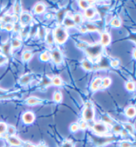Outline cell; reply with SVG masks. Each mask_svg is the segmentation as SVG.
Returning a JSON list of instances; mask_svg holds the SVG:
<instances>
[{"mask_svg": "<svg viewBox=\"0 0 136 147\" xmlns=\"http://www.w3.org/2000/svg\"><path fill=\"white\" fill-rule=\"evenodd\" d=\"M102 45L101 44H97L91 46H87L86 48V52L90 58H96L98 57L102 53Z\"/></svg>", "mask_w": 136, "mask_h": 147, "instance_id": "1", "label": "cell"}, {"mask_svg": "<svg viewBox=\"0 0 136 147\" xmlns=\"http://www.w3.org/2000/svg\"><path fill=\"white\" fill-rule=\"evenodd\" d=\"M55 37L56 40L59 44H62L68 38V33L62 27H58L55 29Z\"/></svg>", "mask_w": 136, "mask_h": 147, "instance_id": "2", "label": "cell"}, {"mask_svg": "<svg viewBox=\"0 0 136 147\" xmlns=\"http://www.w3.org/2000/svg\"><path fill=\"white\" fill-rule=\"evenodd\" d=\"M94 144L97 146H102L104 144L108 143L112 141H114L116 140V137H92Z\"/></svg>", "mask_w": 136, "mask_h": 147, "instance_id": "3", "label": "cell"}, {"mask_svg": "<svg viewBox=\"0 0 136 147\" xmlns=\"http://www.w3.org/2000/svg\"><path fill=\"white\" fill-rule=\"evenodd\" d=\"M83 117L86 121H92L94 117V111L93 108L86 107L83 111Z\"/></svg>", "mask_w": 136, "mask_h": 147, "instance_id": "4", "label": "cell"}, {"mask_svg": "<svg viewBox=\"0 0 136 147\" xmlns=\"http://www.w3.org/2000/svg\"><path fill=\"white\" fill-rule=\"evenodd\" d=\"M93 129L95 132L98 134H104L108 131L107 127L101 123H95L93 126Z\"/></svg>", "mask_w": 136, "mask_h": 147, "instance_id": "5", "label": "cell"}, {"mask_svg": "<svg viewBox=\"0 0 136 147\" xmlns=\"http://www.w3.org/2000/svg\"><path fill=\"white\" fill-rule=\"evenodd\" d=\"M32 17L29 13H24L20 15V23L22 25H27L31 22Z\"/></svg>", "mask_w": 136, "mask_h": 147, "instance_id": "6", "label": "cell"}, {"mask_svg": "<svg viewBox=\"0 0 136 147\" xmlns=\"http://www.w3.org/2000/svg\"><path fill=\"white\" fill-rule=\"evenodd\" d=\"M52 58H53L54 62H55L56 64L60 63L62 60V57L61 53H60V52L57 49L54 50L53 51V53H52Z\"/></svg>", "mask_w": 136, "mask_h": 147, "instance_id": "7", "label": "cell"}, {"mask_svg": "<svg viewBox=\"0 0 136 147\" xmlns=\"http://www.w3.org/2000/svg\"><path fill=\"white\" fill-rule=\"evenodd\" d=\"M23 119L26 124H30L32 123L35 120L34 114L31 112H26L23 116Z\"/></svg>", "mask_w": 136, "mask_h": 147, "instance_id": "8", "label": "cell"}, {"mask_svg": "<svg viewBox=\"0 0 136 147\" xmlns=\"http://www.w3.org/2000/svg\"><path fill=\"white\" fill-rule=\"evenodd\" d=\"M7 141L10 144L13 146H21V141L19 140L18 138H17L15 136H9L7 137Z\"/></svg>", "mask_w": 136, "mask_h": 147, "instance_id": "9", "label": "cell"}, {"mask_svg": "<svg viewBox=\"0 0 136 147\" xmlns=\"http://www.w3.org/2000/svg\"><path fill=\"white\" fill-rule=\"evenodd\" d=\"M11 48H12V43H11V41L9 40L2 45V52L6 56L9 55L11 53Z\"/></svg>", "mask_w": 136, "mask_h": 147, "instance_id": "10", "label": "cell"}, {"mask_svg": "<svg viewBox=\"0 0 136 147\" xmlns=\"http://www.w3.org/2000/svg\"><path fill=\"white\" fill-rule=\"evenodd\" d=\"M110 36L108 33H104L102 34V39H101V43L103 46H107L110 42Z\"/></svg>", "mask_w": 136, "mask_h": 147, "instance_id": "11", "label": "cell"}, {"mask_svg": "<svg viewBox=\"0 0 136 147\" xmlns=\"http://www.w3.org/2000/svg\"><path fill=\"white\" fill-rule=\"evenodd\" d=\"M33 78V75L32 74H27L23 76L20 79V84H27Z\"/></svg>", "mask_w": 136, "mask_h": 147, "instance_id": "12", "label": "cell"}, {"mask_svg": "<svg viewBox=\"0 0 136 147\" xmlns=\"http://www.w3.org/2000/svg\"><path fill=\"white\" fill-rule=\"evenodd\" d=\"M102 80L100 78H96L94 80L92 84V89L94 91L97 90L100 87V86L102 85Z\"/></svg>", "mask_w": 136, "mask_h": 147, "instance_id": "13", "label": "cell"}, {"mask_svg": "<svg viewBox=\"0 0 136 147\" xmlns=\"http://www.w3.org/2000/svg\"><path fill=\"white\" fill-rule=\"evenodd\" d=\"M27 103L28 105H33L37 104H40L41 103H42V101L40 99L35 98V97H31V98H29L27 99Z\"/></svg>", "mask_w": 136, "mask_h": 147, "instance_id": "14", "label": "cell"}, {"mask_svg": "<svg viewBox=\"0 0 136 147\" xmlns=\"http://www.w3.org/2000/svg\"><path fill=\"white\" fill-rule=\"evenodd\" d=\"M63 24L66 26L67 27H74L75 25V23L73 21L72 18L69 17H66L63 20Z\"/></svg>", "mask_w": 136, "mask_h": 147, "instance_id": "15", "label": "cell"}, {"mask_svg": "<svg viewBox=\"0 0 136 147\" xmlns=\"http://www.w3.org/2000/svg\"><path fill=\"white\" fill-rule=\"evenodd\" d=\"M82 66L86 70H92V69L93 67H92V64L88 60H83V62H82Z\"/></svg>", "mask_w": 136, "mask_h": 147, "instance_id": "16", "label": "cell"}, {"mask_svg": "<svg viewBox=\"0 0 136 147\" xmlns=\"http://www.w3.org/2000/svg\"><path fill=\"white\" fill-rule=\"evenodd\" d=\"M95 10L92 7H88L85 10V16L87 18H92L95 15Z\"/></svg>", "mask_w": 136, "mask_h": 147, "instance_id": "17", "label": "cell"}, {"mask_svg": "<svg viewBox=\"0 0 136 147\" xmlns=\"http://www.w3.org/2000/svg\"><path fill=\"white\" fill-rule=\"evenodd\" d=\"M126 115L129 117H133L135 115V109L134 107H129L127 108L126 111Z\"/></svg>", "mask_w": 136, "mask_h": 147, "instance_id": "18", "label": "cell"}, {"mask_svg": "<svg viewBox=\"0 0 136 147\" xmlns=\"http://www.w3.org/2000/svg\"><path fill=\"white\" fill-rule=\"evenodd\" d=\"M51 83L52 80L50 78H49L47 76H45L43 78V80L41 82V86H42V87H47V86H49V84H51Z\"/></svg>", "mask_w": 136, "mask_h": 147, "instance_id": "19", "label": "cell"}, {"mask_svg": "<svg viewBox=\"0 0 136 147\" xmlns=\"http://www.w3.org/2000/svg\"><path fill=\"white\" fill-rule=\"evenodd\" d=\"M45 7L44 5V4L43 3H38L37 4L35 7V11L37 13H41L45 11Z\"/></svg>", "mask_w": 136, "mask_h": 147, "instance_id": "20", "label": "cell"}, {"mask_svg": "<svg viewBox=\"0 0 136 147\" xmlns=\"http://www.w3.org/2000/svg\"><path fill=\"white\" fill-rule=\"evenodd\" d=\"M14 11H15V13H16V14L17 15V16L21 15V5L20 1H16V3L15 4V6H14Z\"/></svg>", "mask_w": 136, "mask_h": 147, "instance_id": "21", "label": "cell"}, {"mask_svg": "<svg viewBox=\"0 0 136 147\" xmlns=\"http://www.w3.org/2000/svg\"><path fill=\"white\" fill-rule=\"evenodd\" d=\"M46 39L48 44L49 45H52L53 44L54 42V36H53V34L51 31H49L47 33V35H46Z\"/></svg>", "mask_w": 136, "mask_h": 147, "instance_id": "22", "label": "cell"}, {"mask_svg": "<svg viewBox=\"0 0 136 147\" xmlns=\"http://www.w3.org/2000/svg\"><path fill=\"white\" fill-rule=\"evenodd\" d=\"M85 27L86 28V29L90 31H95L98 30V28L97 27L96 25L91 24V23H87V24L85 25Z\"/></svg>", "mask_w": 136, "mask_h": 147, "instance_id": "23", "label": "cell"}, {"mask_svg": "<svg viewBox=\"0 0 136 147\" xmlns=\"http://www.w3.org/2000/svg\"><path fill=\"white\" fill-rule=\"evenodd\" d=\"M124 127L126 128V130L128 131V132H129V133L132 134V135L134 134V129H133L132 125L126 123V124H124Z\"/></svg>", "mask_w": 136, "mask_h": 147, "instance_id": "24", "label": "cell"}, {"mask_svg": "<svg viewBox=\"0 0 136 147\" xmlns=\"http://www.w3.org/2000/svg\"><path fill=\"white\" fill-rule=\"evenodd\" d=\"M13 17L11 16H9V15H6V16H4L2 19V21H3V23H11V22L13 21Z\"/></svg>", "mask_w": 136, "mask_h": 147, "instance_id": "25", "label": "cell"}, {"mask_svg": "<svg viewBox=\"0 0 136 147\" xmlns=\"http://www.w3.org/2000/svg\"><path fill=\"white\" fill-rule=\"evenodd\" d=\"M110 84H111V79L109 78H105L102 82V85L103 87L104 88L108 87V86L110 85Z\"/></svg>", "mask_w": 136, "mask_h": 147, "instance_id": "26", "label": "cell"}, {"mask_svg": "<svg viewBox=\"0 0 136 147\" xmlns=\"http://www.w3.org/2000/svg\"><path fill=\"white\" fill-rule=\"evenodd\" d=\"M7 131V125L5 123L0 122V135H3Z\"/></svg>", "mask_w": 136, "mask_h": 147, "instance_id": "27", "label": "cell"}, {"mask_svg": "<svg viewBox=\"0 0 136 147\" xmlns=\"http://www.w3.org/2000/svg\"><path fill=\"white\" fill-rule=\"evenodd\" d=\"M102 120L104 122L108 123V124H110V125H113L114 123V121L112 120L108 115H104L102 116Z\"/></svg>", "mask_w": 136, "mask_h": 147, "instance_id": "28", "label": "cell"}, {"mask_svg": "<svg viewBox=\"0 0 136 147\" xmlns=\"http://www.w3.org/2000/svg\"><path fill=\"white\" fill-rule=\"evenodd\" d=\"M79 5L82 9L86 10V9L89 7V3H88V1H80Z\"/></svg>", "mask_w": 136, "mask_h": 147, "instance_id": "29", "label": "cell"}, {"mask_svg": "<svg viewBox=\"0 0 136 147\" xmlns=\"http://www.w3.org/2000/svg\"><path fill=\"white\" fill-rule=\"evenodd\" d=\"M73 21H74V23H76V24H80L82 21V17L80 14L77 13L75 14L74 16V17H73Z\"/></svg>", "mask_w": 136, "mask_h": 147, "instance_id": "30", "label": "cell"}, {"mask_svg": "<svg viewBox=\"0 0 136 147\" xmlns=\"http://www.w3.org/2000/svg\"><path fill=\"white\" fill-rule=\"evenodd\" d=\"M7 131L9 135L10 136H13L16 133V128L14 126H12V125H9L7 127Z\"/></svg>", "mask_w": 136, "mask_h": 147, "instance_id": "31", "label": "cell"}, {"mask_svg": "<svg viewBox=\"0 0 136 147\" xmlns=\"http://www.w3.org/2000/svg\"><path fill=\"white\" fill-rule=\"evenodd\" d=\"M11 43H12V46L13 47H14V48H17V47H19L21 45V41L19 39H17V38H15V39L12 40V42H11Z\"/></svg>", "mask_w": 136, "mask_h": 147, "instance_id": "32", "label": "cell"}, {"mask_svg": "<svg viewBox=\"0 0 136 147\" xmlns=\"http://www.w3.org/2000/svg\"><path fill=\"white\" fill-rule=\"evenodd\" d=\"M52 83L55 86H60L62 84V80L59 77L55 76L54 78L52 80Z\"/></svg>", "mask_w": 136, "mask_h": 147, "instance_id": "33", "label": "cell"}, {"mask_svg": "<svg viewBox=\"0 0 136 147\" xmlns=\"http://www.w3.org/2000/svg\"><path fill=\"white\" fill-rule=\"evenodd\" d=\"M32 57V53L29 51H26L23 54V60L27 61V60H29L30 58Z\"/></svg>", "mask_w": 136, "mask_h": 147, "instance_id": "34", "label": "cell"}, {"mask_svg": "<svg viewBox=\"0 0 136 147\" xmlns=\"http://www.w3.org/2000/svg\"><path fill=\"white\" fill-rule=\"evenodd\" d=\"M111 25L114 26V27H118L121 25V22L120 21V19H118L117 18H114L112 19V21H111Z\"/></svg>", "mask_w": 136, "mask_h": 147, "instance_id": "35", "label": "cell"}, {"mask_svg": "<svg viewBox=\"0 0 136 147\" xmlns=\"http://www.w3.org/2000/svg\"><path fill=\"white\" fill-rule=\"evenodd\" d=\"M126 88L129 91H133L135 89V84L133 82H129L126 84Z\"/></svg>", "mask_w": 136, "mask_h": 147, "instance_id": "36", "label": "cell"}, {"mask_svg": "<svg viewBox=\"0 0 136 147\" xmlns=\"http://www.w3.org/2000/svg\"><path fill=\"white\" fill-rule=\"evenodd\" d=\"M53 98L55 101H57V102H60L62 99V95L60 92H55V94H54Z\"/></svg>", "mask_w": 136, "mask_h": 147, "instance_id": "37", "label": "cell"}, {"mask_svg": "<svg viewBox=\"0 0 136 147\" xmlns=\"http://www.w3.org/2000/svg\"><path fill=\"white\" fill-rule=\"evenodd\" d=\"M123 127L121 125H116L113 127V131L114 133H120L122 131Z\"/></svg>", "mask_w": 136, "mask_h": 147, "instance_id": "38", "label": "cell"}, {"mask_svg": "<svg viewBox=\"0 0 136 147\" xmlns=\"http://www.w3.org/2000/svg\"><path fill=\"white\" fill-rule=\"evenodd\" d=\"M133 144L131 142H128V141H123L122 142H121L120 144V146L121 147H133Z\"/></svg>", "mask_w": 136, "mask_h": 147, "instance_id": "39", "label": "cell"}, {"mask_svg": "<svg viewBox=\"0 0 136 147\" xmlns=\"http://www.w3.org/2000/svg\"><path fill=\"white\" fill-rule=\"evenodd\" d=\"M41 59L43 61H47L49 59V55L47 53H44L41 55Z\"/></svg>", "mask_w": 136, "mask_h": 147, "instance_id": "40", "label": "cell"}, {"mask_svg": "<svg viewBox=\"0 0 136 147\" xmlns=\"http://www.w3.org/2000/svg\"><path fill=\"white\" fill-rule=\"evenodd\" d=\"M79 128V125L77 123H74V124H72L70 126V130L72 132H75L78 131V129Z\"/></svg>", "mask_w": 136, "mask_h": 147, "instance_id": "41", "label": "cell"}, {"mask_svg": "<svg viewBox=\"0 0 136 147\" xmlns=\"http://www.w3.org/2000/svg\"><path fill=\"white\" fill-rule=\"evenodd\" d=\"M14 28V26L12 23H7V24H5V28H4V29H5L7 31H12Z\"/></svg>", "mask_w": 136, "mask_h": 147, "instance_id": "42", "label": "cell"}, {"mask_svg": "<svg viewBox=\"0 0 136 147\" xmlns=\"http://www.w3.org/2000/svg\"><path fill=\"white\" fill-rule=\"evenodd\" d=\"M39 36L40 38H41V39H43V38L45 37V29H43V28H41V29H39Z\"/></svg>", "mask_w": 136, "mask_h": 147, "instance_id": "43", "label": "cell"}, {"mask_svg": "<svg viewBox=\"0 0 136 147\" xmlns=\"http://www.w3.org/2000/svg\"><path fill=\"white\" fill-rule=\"evenodd\" d=\"M7 58L4 57V56H2L0 55V65H1V64L5 63V62H7Z\"/></svg>", "mask_w": 136, "mask_h": 147, "instance_id": "44", "label": "cell"}, {"mask_svg": "<svg viewBox=\"0 0 136 147\" xmlns=\"http://www.w3.org/2000/svg\"><path fill=\"white\" fill-rule=\"evenodd\" d=\"M62 147H73V144L70 141H66L62 144Z\"/></svg>", "mask_w": 136, "mask_h": 147, "instance_id": "45", "label": "cell"}, {"mask_svg": "<svg viewBox=\"0 0 136 147\" xmlns=\"http://www.w3.org/2000/svg\"><path fill=\"white\" fill-rule=\"evenodd\" d=\"M64 13V11H60L59 13H58L57 16H58V19H59V21H61L62 20V17H63Z\"/></svg>", "mask_w": 136, "mask_h": 147, "instance_id": "46", "label": "cell"}, {"mask_svg": "<svg viewBox=\"0 0 136 147\" xmlns=\"http://www.w3.org/2000/svg\"><path fill=\"white\" fill-rule=\"evenodd\" d=\"M110 65L114 67V68H115V67H117L118 65H119V61L118 60H114V61L111 62L110 63Z\"/></svg>", "mask_w": 136, "mask_h": 147, "instance_id": "47", "label": "cell"}, {"mask_svg": "<svg viewBox=\"0 0 136 147\" xmlns=\"http://www.w3.org/2000/svg\"><path fill=\"white\" fill-rule=\"evenodd\" d=\"M80 126H81V129H85L86 127H87V124H86V123L85 121H82L81 123V125H80Z\"/></svg>", "mask_w": 136, "mask_h": 147, "instance_id": "48", "label": "cell"}, {"mask_svg": "<svg viewBox=\"0 0 136 147\" xmlns=\"http://www.w3.org/2000/svg\"><path fill=\"white\" fill-rule=\"evenodd\" d=\"M121 133H122V135L123 136H124V137H127L128 135V132L126 129H122V131H121Z\"/></svg>", "mask_w": 136, "mask_h": 147, "instance_id": "49", "label": "cell"}, {"mask_svg": "<svg viewBox=\"0 0 136 147\" xmlns=\"http://www.w3.org/2000/svg\"><path fill=\"white\" fill-rule=\"evenodd\" d=\"M6 93H7V90H3L1 89V88H0V96H3V95H5Z\"/></svg>", "mask_w": 136, "mask_h": 147, "instance_id": "50", "label": "cell"}, {"mask_svg": "<svg viewBox=\"0 0 136 147\" xmlns=\"http://www.w3.org/2000/svg\"><path fill=\"white\" fill-rule=\"evenodd\" d=\"M25 147H36V146H35L33 144L27 142V143L25 144Z\"/></svg>", "mask_w": 136, "mask_h": 147, "instance_id": "51", "label": "cell"}, {"mask_svg": "<svg viewBox=\"0 0 136 147\" xmlns=\"http://www.w3.org/2000/svg\"><path fill=\"white\" fill-rule=\"evenodd\" d=\"M81 31L82 32H83V33H85V32L87 31V29H86V28L85 26H84V27H82L81 29Z\"/></svg>", "mask_w": 136, "mask_h": 147, "instance_id": "52", "label": "cell"}, {"mask_svg": "<svg viewBox=\"0 0 136 147\" xmlns=\"http://www.w3.org/2000/svg\"><path fill=\"white\" fill-rule=\"evenodd\" d=\"M36 147H46V146L44 145V144H39V145Z\"/></svg>", "mask_w": 136, "mask_h": 147, "instance_id": "53", "label": "cell"}, {"mask_svg": "<svg viewBox=\"0 0 136 147\" xmlns=\"http://www.w3.org/2000/svg\"><path fill=\"white\" fill-rule=\"evenodd\" d=\"M1 7L0 6V12H1Z\"/></svg>", "mask_w": 136, "mask_h": 147, "instance_id": "54", "label": "cell"}]
</instances>
